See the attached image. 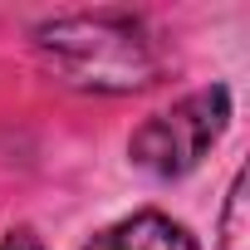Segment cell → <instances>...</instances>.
<instances>
[{"instance_id":"6da1fadb","label":"cell","mask_w":250,"mask_h":250,"mask_svg":"<svg viewBox=\"0 0 250 250\" xmlns=\"http://www.w3.org/2000/svg\"><path fill=\"white\" fill-rule=\"evenodd\" d=\"M40 49L74 88H103L128 93L147 88L157 79V49L143 40V30L123 15H74L40 30Z\"/></svg>"},{"instance_id":"7a4b0ae2","label":"cell","mask_w":250,"mask_h":250,"mask_svg":"<svg viewBox=\"0 0 250 250\" xmlns=\"http://www.w3.org/2000/svg\"><path fill=\"white\" fill-rule=\"evenodd\" d=\"M226 123H230V93L221 83H211V88H196L182 103H172L167 113H152L133 133L128 152L152 177H182L216 147Z\"/></svg>"},{"instance_id":"3957f363","label":"cell","mask_w":250,"mask_h":250,"mask_svg":"<svg viewBox=\"0 0 250 250\" xmlns=\"http://www.w3.org/2000/svg\"><path fill=\"white\" fill-rule=\"evenodd\" d=\"M83 250H201L191 240V230L162 211H138V216H123L113 226H103Z\"/></svg>"},{"instance_id":"277c9868","label":"cell","mask_w":250,"mask_h":250,"mask_svg":"<svg viewBox=\"0 0 250 250\" xmlns=\"http://www.w3.org/2000/svg\"><path fill=\"white\" fill-rule=\"evenodd\" d=\"M221 250H245V172H235L226 216H221Z\"/></svg>"},{"instance_id":"5b68a950","label":"cell","mask_w":250,"mask_h":250,"mask_svg":"<svg viewBox=\"0 0 250 250\" xmlns=\"http://www.w3.org/2000/svg\"><path fill=\"white\" fill-rule=\"evenodd\" d=\"M0 250H35V240H30V235H5Z\"/></svg>"}]
</instances>
